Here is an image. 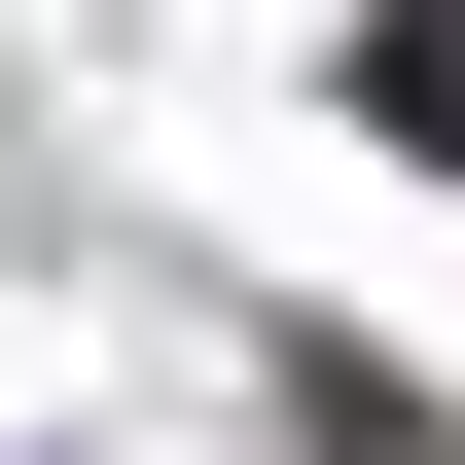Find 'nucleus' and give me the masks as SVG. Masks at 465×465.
<instances>
[{
  "instance_id": "nucleus-1",
  "label": "nucleus",
  "mask_w": 465,
  "mask_h": 465,
  "mask_svg": "<svg viewBox=\"0 0 465 465\" xmlns=\"http://www.w3.org/2000/svg\"><path fill=\"white\" fill-rule=\"evenodd\" d=\"M358 108H394V143L465 179V0H394V36H358Z\"/></svg>"
}]
</instances>
